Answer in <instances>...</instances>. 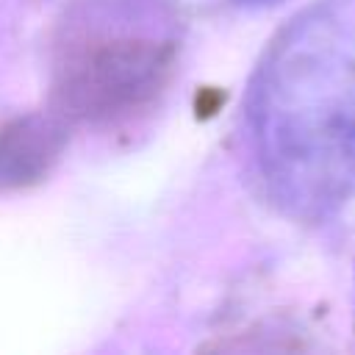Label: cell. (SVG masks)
I'll list each match as a JSON object with an SVG mask.
<instances>
[{
    "label": "cell",
    "mask_w": 355,
    "mask_h": 355,
    "mask_svg": "<svg viewBox=\"0 0 355 355\" xmlns=\"http://www.w3.org/2000/svg\"><path fill=\"white\" fill-rule=\"evenodd\" d=\"M241 3H247V6H275L280 0H241Z\"/></svg>",
    "instance_id": "cell-3"
},
{
    "label": "cell",
    "mask_w": 355,
    "mask_h": 355,
    "mask_svg": "<svg viewBox=\"0 0 355 355\" xmlns=\"http://www.w3.org/2000/svg\"><path fill=\"white\" fill-rule=\"evenodd\" d=\"M247 130L286 216L324 222L355 197V0H313L275 33L250 80Z\"/></svg>",
    "instance_id": "cell-1"
},
{
    "label": "cell",
    "mask_w": 355,
    "mask_h": 355,
    "mask_svg": "<svg viewBox=\"0 0 355 355\" xmlns=\"http://www.w3.org/2000/svg\"><path fill=\"white\" fill-rule=\"evenodd\" d=\"M58 128L50 119L28 116L0 133V189L33 180L58 153Z\"/></svg>",
    "instance_id": "cell-2"
}]
</instances>
